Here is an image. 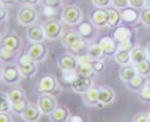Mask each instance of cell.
<instances>
[{
	"mask_svg": "<svg viewBox=\"0 0 150 122\" xmlns=\"http://www.w3.org/2000/svg\"><path fill=\"white\" fill-rule=\"evenodd\" d=\"M77 74L83 77H88L93 78L95 76L94 69L90 65V63H79V67H77Z\"/></svg>",
	"mask_w": 150,
	"mask_h": 122,
	"instance_id": "cell-30",
	"label": "cell"
},
{
	"mask_svg": "<svg viewBox=\"0 0 150 122\" xmlns=\"http://www.w3.org/2000/svg\"><path fill=\"white\" fill-rule=\"evenodd\" d=\"M70 86H71L72 91H74L77 94H82L83 95L84 93H86L88 90L94 86V81H93V78L83 77V76H79V75L71 82Z\"/></svg>",
	"mask_w": 150,
	"mask_h": 122,
	"instance_id": "cell-11",
	"label": "cell"
},
{
	"mask_svg": "<svg viewBox=\"0 0 150 122\" xmlns=\"http://www.w3.org/2000/svg\"><path fill=\"white\" fill-rule=\"evenodd\" d=\"M22 39L15 33H7L0 40V47L13 53H19L22 48Z\"/></svg>",
	"mask_w": 150,
	"mask_h": 122,
	"instance_id": "cell-7",
	"label": "cell"
},
{
	"mask_svg": "<svg viewBox=\"0 0 150 122\" xmlns=\"http://www.w3.org/2000/svg\"><path fill=\"white\" fill-rule=\"evenodd\" d=\"M45 37L48 40H58L61 39L64 33V27L62 22L56 19H49L42 24Z\"/></svg>",
	"mask_w": 150,
	"mask_h": 122,
	"instance_id": "cell-4",
	"label": "cell"
},
{
	"mask_svg": "<svg viewBox=\"0 0 150 122\" xmlns=\"http://www.w3.org/2000/svg\"><path fill=\"white\" fill-rule=\"evenodd\" d=\"M86 54L89 56L91 61H95V59H105V55H103L101 47H100L99 43H96V42H93V43L87 45Z\"/></svg>",
	"mask_w": 150,
	"mask_h": 122,
	"instance_id": "cell-27",
	"label": "cell"
},
{
	"mask_svg": "<svg viewBox=\"0 0 150 122\" xmlns=\"http://www.w3.org/2000/svg\"><path fill=\"white\" fill-rule=\"evenodd\" d=\"M2 74H4V65L0 63V81L2 79Z\"/></svg>",
	"mask_w": 150,
	"mask_h": 122,
	"instance_id": "cell-50",
	"label": "cell"
},
{
	"mask_svg": "<svg viewBox=\"0 0 150 122\" xmlns=\"http://www.w3.org/2000/svg\"><path fill=\"white\" fill-rule=\"evenodd\" d=\"M133 122H150L149 112H138L134 116Z\"/></svg>",
	"mask_w": 150,
	"mask_h": 122,
	"instance_id": "cell-40",
	"label": "cell"
},
{
	"mask_svg": "<svg viewBox=\"0 0 150 122\" xmlns=\"http://www.w3.org/2000/svg\"><path fill=\"white\" fill-rule=\"evenodd\" d=\"M146 51H147V54H148V59H150V41L148 42V45L146 47Z\"/></svg>",
	"mask_w": 150,
	"mask_h": 122,
	"instance_id": "cell-49",
	"label": "cell"
},
{
	"mask_svg": "<svg viewBox=\"0 0 150 122\" xmlns=\"http://www.w3.org/2000/svg\"><path fill=\"white\" fill-rule=\"evenodd\" d=\"M135 69L137 71V74L143 76V77H148L150 76V59H146L142 63L139 64H135Z\"/></svg>",
	"mask_w": 150,
	"mask_h": 122,
	"instance_id": "cell-32",
	"label": "cell"
},
{
	"mask_svg": "<svg viewBox=\"0 0 150 122\" xmlns=\"http://www.w3.org/2000/svg\"><path fill=\"white\" fill-rule=\"evenodd\" d=\"M9 19V10L7 7L0 4V23L6 22Z\"/></svg>",
	"mask_w": 150,
	"mask_h": 122,
	"instance_id": "cell-44",
	"label": "cell"
},
{
	"mask_svg": "<svg viewBox=\"0 0 150 122\" xmlns=\"http://www.w3.org/2000/svg\"><path fill=\"white\" fill-rule=\"evenodd\" d=\"M131 54V63L133 65L135 64H139L148 59V54H147L146 48H144L142 45H135L133 47L132 50L129 51Z\"/></svg>",
	"mask_w": 150,
	"mask_h": 122,
	"instance_id": "cell-21",
	"label": "cell"
},
{
	"mask_svg": "<svg viewBox=\"0 0 150 122\" xmlns=\"http://www.w3.org/2000/svg\"><path fill=\"white\" fill-rule=\"evenodd\" d=\"M89 21L96 28L108 26V9H97L90 13Z\"/></svg>",
	"mask_w": 150,
	"mask_h": 122,
	"instance_id": "cell-15",
	"label": "cell"
},
{
	"mask_svg": "<svg viewBox=\"0 0 150 122\" xmlns=\"http://www.w3.org/2000/svg\"><path fill=\"white\" fill-rule=\"evenodd\" d=\"M99 45L101 47L105 57H113L115 55L116 52H117V50H119L117 42L114 40V38L110 37V36L102 37L99 40Z\"/></svg>",
	"mask_w": 150,
	"mask_h": 122,
	"instance_id": "cell-13",
	"label": "cell"
},
{
	"mask_svg": "<svg viewBox=\"0 0 150 122\" xmlns=\"http://www.w3.org/2000/svg\"><path fill=\"white\" fill-rule=\"evenodd\" d=\"M61 21L70 26H76L83 21L82 9L75 4H69L62 9Z\"/></svg>",
	"mask_w": 150,
	"mask_h": 122,
	"instance_id": "cell-3",
	"label": "cell"
},
{
	"mask_svg": "<svg viewBox=\"0 0 150 122\" xmlns=\"http://www.w3.org/2000/svg\"><path fill=\"white\" fill-rule=\"evenodd\" d=\"M16 20L22 26L28 27L36 24V22L38 21V13L34 9V7L24 4L19 9L16 14Z\"/></svg>",
	"mask_w": 150,
	"mask_h": 122,
	"instance_id": "cell-5",
	"label": "cell"
},
{
	"mask_svg": "<svg viewBox=\"0 0 150 122\" xmlns=\"http://www.w3.org/2000/svg\"><path fill=\"white\" fill-rule=\"evenodd\" d=\"M122 24V19H121L120 10H116L114 8L108 9V26L109 28H116L121 26Z\"/></svg>",
	"mask_w": 150,
	"mask_h": 122,
	"instance_id": "cell-25",
	"label": "cell"
},
{
	"mask_svg": "<svg viewBox=\"0 0 150 122\" xmlns=\"http://www.w3.org/2000/svg\"><path fill=\"white\" fill-rule=\"evenodd\" d=\"M149 116H150V110H149Z\"/></svg>",
	"mask_w": 150,
	"mask_h": 122,
	"instance_id": "cell-53",
	"label": "cell"
},
{
	"mask_svg": "<svg viewBox=\"0 0 150 122\" xmlns=\"http://www.w3.org/2000/svg\"><path fill=\"white\" fill-rule=\"evenodd\" d=\"M83 100L89 107H98L100 105L99 102V92H98V88L93 86L89 89L86 93L83 94Z\"/></svg>",
	"mask_w": 150,
	"mask_h": 122,
	"instance_id": "cell-22",
	"label": "cell"
},
{
	"mask_svg": "<svg viewBox=\"0 0 150 122\" xmlns=\"http://www.w3.org/2000/svg\"><path fill=\"white\" fill-rule=\"evenodd\" d=\"M26 53L32 59V61L35 62L36 64L42 63L48 55V47L44 42L30 43L27 48Z\"/></svg>",
	"mask_w": 150,
	"mask_h": 122,
	"instance_id": "cell-8",
	"label": "cell"
},
{
	"mask_svg": "<svg viewBox=\"0 0 150 122\" xmlns=\"http://www.w3.org/2000/svg\"><path fill=\"white\" fill-rule=\"evenodd\" d=\"M97 9H108L112 3V0H91Z\"/></svg>",
	"mask_w": 150,
	"mask_h": 122,
	"instance_id": "cell-41",
	"label": "cell"
},
{
	"mask_svg": "<svg viewBox=\"0 0 150 122\" xmlns=\"http://www.w3.org/2000/svg\"><path fill=\"white\" fill-rule=\"evenodd\" d=\"M0 2L2 6L7 7V6H13L16 2V0H0Z\"/></svg>",
	"mask_w": 150,
	"mask_h": 122,
	"instance_id": "cell-48",
	"label": "cell"
},
{
	"mask_svg": "<svg viewBox=\"0 0 150 122\" xmlns=\"http://www.w3.org/2000/svg\"><path fill=\"white\" fill-rule=\"evenodd\" d=\"M68 122H84L81 116H71V118Z\"/></svg>",
	"mask_w": 150,
	"mask_h": 122,
	"instance_id": "cell-47",
	"label": "cell"
},
{
	"mask_svg": "<svg viewBox=\"0 0 150 122\" xmlns=\"http://www.w3.org/2000/svg\"><path fill=\"white\" fill-rule=\"evenodd\" d=\"M79 76L76 70H61V77L65 82H69L71 84V82L74 80L75 78Z\"/></svg>",
	"mask_w": 150,
	"mask_h": 122,
	"instance_id": "cell-37",
	"label": "cell"
},
{
	"mask_svg": "<svg viewBox=\"0 0 150 122\" xmlns=\"http://www.w3.org/2000/svg\"><path fill=\"white\" fill-rule=\"evenodd\" d=\"M76 28V31L79 33L83 40L87 42V43H93L97 37V31H96V27H95L90 21H82L79 23Z\"/></svg>",
	"mask_w": 150,
	"mask_h": 122,
	"instance_id": "cell-9",
	"label": "cell"
},
{
	"mask_svg": "<svg viewBox=\"0 0 150 122\" xmlns=\"http://www.w3.org/2000/svg\"><path fill=\"white\" fill-rule=\"evenodd\" d=\"M98 92H99V102L101 106H109L115 100V91L110 85L98 86Z\"/></svg>",
	"mask_w": 150,
	"mask_h": 122,
	"instance_id": "cell-16",
	"label": "cell"
},
{
	"mask_svg": "<svg viewBox=\"0 0 150 122\" xmlns=\"http://www.w3.org/2000/svg\"><path fill=\"white\" fill-rule=\"evenodd\" d=\"M41 0H16V2H22V3L26 4V6H30V7H34L37 4L40 3Z\"/></svg>",
	"mask_w": 150,
	"mask_h": 122,
	"instance_id": "cell-46",
	"label": "cell"
},
{
	"mask_svg": "<svg viewBox=\"0 0 150 122\" xmlns=\"http://www.w3.org/2000/svg\"><path fill=\"white\" fill-rule=\"evenodd\" d=\"M71 111L64 105H58L54 110L48 116L51 122H68L71 118Z\"/></svg>",
	"mask_w": 150,
	"mask_h": 122,
	"instance_id": "cell-17",
	"label": "cell"
},
{
	"mask_svg": "<svg viewBox=\"0 0 150 122\" xmlns=\"http://www.w3.org/2000/svg\"><path fill=\"white\" fill-rule=\"evenodd\" d=\"M139 100L144 102V103H150V80H147L145 85L138 92Z\"/></svg>",
	"mask_w": 150,
	"mask_h": 122,
	"instance_id": "cell-34",
	"label": "cell"
},
{
	"mask_svg": "<svg viewBox=\"0 0 150 122\" xmlns=\"http://www.w3.org/2000/svg\"><path fill=\"white\" fill-rule=\"evenodd\" d=\"M61 43L69 52L76 57L87 53V42L83 40L76 30L70 29L64 31L61 37Z\"/></svg>",
	"mask_w": 150,
	"mask_h": 122,
	"instance_id": "cell-1",
	"label": "cell"
},
{
	"mask_svg": "<svg viewBox=\"0 0 150 122\" xmlns=\"http://www.w3.org/2000/svg\"><path fill=\"white\" fill-rule=\"evenodd\" d=\"M57 65L60 70H76L79 67V61L76 56L69 52L58 57Z\"/></svg>",
	"mask_w": 150,
	"mask_h": 122,
	"instance_id": "cell-12",
	"label": "cell"
},
{
	"mask_svg": "<svg viewBox=\"0 0 150 122\" xmlns=\"http://www.w3.org/2000/svg\"><path fill=\"white\" fill-rule=\"evenodd\" d=\"M0 122H13V118L9 112H0Z\"/></svg>",
	"mask_w": 150,
	"mask_h": 122,
	"instance_id": "cell-45",
	"label": "cell"
},
{
	"mask_svg": "<svg viewBox=\"0 0 150 122\" xmlns=\"http://www.w3.org/2000/svg\"><path fill=\"white\" fill-rule=\"evenodd\" d=\"M0 56H1V47H0Z\"/></svg>",
	"mask_w": 150,
	"mask_h": 122,
	"instance_id": "cell-52",
	"label": "cell"
},
{
	"mask_svg": "<svg viewBox=\"0 0 150 122\" xmlns=\"http://www.w3.org/2000/svg\"><path fill=\"white\" fill-rule=\"evenodd\" d=\"M16 66L19 68L22 77L25 78V79H32L36 75V73H37V64L35 63V62H30V63L24 64V65L16 64Z\"/></svg>",
	"mask_w": 150,
	"mask_h": 122,
	"instance_id": "cell-24",
	"label": "cell"
},
{
	"mask_svg": "<svg viewBox=\"0 0 150 122\" xmlns=\"http://www.w3.org/2000/svg\"><path fill=\"white\" fill-rule=\"evenodd\" d=\"M36 92L40 94H49V95H56L60 92V84L58 81V78L53 75L47 74L41 76L38 81L36 82Z\"/></svg>",
	"mask_w": 150,
	"mask_h": 122,
	"instance_id": "cell-2",
	"label": "cell"
},
{
	"mask_svg": "<svg viewBox=\"0 0 150 122\" xmlns=\"http://www.w3.org/2000/svg\"><path fill=\"white\" fill-rule=\"evenodd\" d=\"M28 104H30V102L26 100H21V102H18V103H14L11 105V111L13 112V114H15V115H19L21 116L23 114V111L26 109V107L28 106Z\"/></svg>",
	"mask_w": 150,
	"mask_h": 122,
	"instance_id": "cell-35",
	"label": "cell"
},
{
	"mask_svg": "<svg viewBox=\"0 0 150 122\" xmlns=\"http://www.w3.org/2000/svg\"><path fill=\"white\" fill-rule=\"evenodd\" d=\"M112 8L116 10H123L129 7V0H112Z\"/></svg>",
	"mask_w": 150,
	"mask_h": 122,
	"instance_id": "cell-39",
	"label": "cell"
},
{
	"mask_svg": "<svg viewBox=\"0 0 150 122\" xmlns=\"http://www.w3.org/2000/svg\"><path fill=\"white\" fill-rule=\"evenodd\" d=\"M137 75V71L135 69V66L133 64H128V65H124V66H121L120 73H119V76H120V79L124 83H127L129 82Z\"/></svg>",
	"mask_w": 150,
	"mask_h": 122,
	"instance_id": "cell-23",
	"label": "cell"
},
{
	"mask_svg": "<svg viewBox=\"0 0 150 122\" xmlns=\"http://www.w3.org/2000/svg\"><path fill=\"white\" fill-rule=\"evenodd\" d=\"M145 8L150 9V0H145Z\"/></svg>",
	"mask_w": 150,
	"mask_h": 122,
	"instance_id": "cell-51",
	"label": "cell"
},
{
	"mask_svg": "<svg viewBox=\"0 0 150 122\" xmlns=\"http://www.w3.org/2000/svg\"><path fill=\"white\" fill-rule=\"evenodd\" d=\"M37 106L39 107L42 115L49 116L58 106V102L53 95L40 94L37 100Z\"/></svg>",
	"mask_w": 150,
	"mask_h": 122,
	"instance_id": "cell-10",
	"label": "cell"
},
{
	"mask_svg": "<svg viewBox=\"0 0 150 122\" xmlns=\"http://www.w3.org/2000/svg\"><path fill=\"white\" fill-rule=\"evenodd\" d=\"M42 117L40 109L37 106V104H28L26 109L23 111L21 118L25 122H38Z\"/></svg>",
	"mask_w": 150,
	"mask_h": 122,
	"instance_id": "cell-18",
	"label": "cell"
},
{
	"mask_svg": "<svg viewBox=\"0 0 150 122\" xmlns=\"http://www.w3.org/2000/svg\"><path fill=\"white\" fill-rule=\"evenodd\" d=\"M146 81H147L146 77H143V76H140V75L137 74L135 77L132 79L131 81L127 82V83H125V84H126V86H127V89H129L131 91L138 92L139 90L145 85Z\"/></svg>",
	"mask_w": 150,
	"mask_h": 122,
	"instance_id": "cell-28",
	"label": "cell"
},
{
	"mask_svg": "<svg viewBox=\"0 0 150 122\" xmlns=\"http://www.w3.org/2000/svg\"><path fill=\"white\" fill-rule=\"evenodd\" d=\"M26 38L30 43L44 42L46 40V37H45L42 25L34 24V25L32 26H28L26 29Z\"/></svg>",
	"mask_w": 150,
	"mask_h": 122,
	"instance_id": "cell-14",
	"label": "cell"
},
{
	"mask_svg": "<svg viewBox=\"0 0 150 122\" xmlns=\"http://www.w3.org/2000/svg\"><path fill=\"white\" fill-rule=\"evenodd\" d=\"M121 19L122 22L128 25H135L138 22H140V13L138 10H135L133 8L128 7L126 9L121 10Z\"/></svg>",
	"mask_w": 150,
	"mask_h": 122,
	"instance_id": "cell-19",
	"label": "cell"
},
{
	"mask_svg": "<svg viewBox=\"0 0 150 122\" xmlns=\"http://www.w3.org/2000/svg\"><path fill=\"white\" fill-rule=\"evenodd\" d=\"M0 4H1V2H0Z\"/></svg>",
	"mask_w": 150,
	"mask_h": 122,
	"instance_id": "cell-54",
	"label": "cell"
},
{
	"mask_svg": "<svg viewBox=\"0 0 150 122\" xmlns=\"http://www.w3.org/2000/svg\"><path fill=\"white\" fill-rule=\"evenodd\" d=\"M140 22L147 27H150V9L144 8L140 12Z\"/></svg>",
	"mask_w": 150,
	"mask_h": 122,
	"instance_id": "cell-38",
	"label": "cell"
},
{
	"mask_svg": "<svg viewBox=\"0 0 150 122\" xmlns=\"http://www.w3.org/2000/svg\"><path fill=\"white\" fill-rule=\"evenodd\" d=\"M113 57H114V61L119 65H121V66L132 64L129 51H126V50H117V52H116L115 55L113 56Z\"/></svg>",
	"mask_w": 150,
	"mask_h": 122,
	"instance_id": "cell-29",
	"label": "cell"
},
{
	"mask_svg": "<svg viewBox=\"0 0 150 122\" xmlns=\"http://www.w3.org/2000/svg\"><path fill=\"white\" fill-rule=\"evenodd\" d=\"M129 7L135 10H143L145 8V0H129Z\"/></svg>",
	"mask_w": 150,
	"mask_h": 122,
	"instance_id": "cell-43",
	"label": "cell"
},
{
	"mask_svg": "<svg viewBox=\"0 0 150 122\" xmlns=\"http://www.w3.org/2000/svg\"><path fill=\"white\" fill-rule=\"evenodd\" d=\"M19 53H13L1 48V56H0V62H4L6 64H13L16 62Z\"/></svg>",
	"mask_w": 150,
	"mask_h": 122,
	"instance_id": "cell-31",
	"label": "cell"
},
{
	"mask_svg": "<svg viewBox=\"0 0 150 122\" xmlns=\"http://www.w3.org/2000/svg\"><path fill=\"white\" fill-rule=\"evenodd\" d=\"M11 105L12 104L9 100L8 93L0 91V112H10Z\"/></svg>",
	"mask_w": 150,
	"mask_h": 122,
	"instance_id": "cell-33",
	"label": "cell"
},
{
	"mask_svg": "<svg viewBox=\"0 0 150 122\" xmlns=\"http://www.w3.org/2000/svg\"><path fill=\"white\" fill-rule=\"evenodd\" d=\"M22 75L14 64H6L4 66V74L1 81L7 85H18L22 81Z\"/></svg>",
	"mask_w": 150,
	"mask_h": 122,
	"instance_id": "cell-6",
	"label": "cell"
},
{
	"mask_svg": "<svg viewBox=\"0 0 150 122\" xmlns=\"http://www.w3.org/2000/svg\"><path fill=\"white\" fill-rule=\"evenodd\" d=\"M42 3L49 9H58L62 4V0H42Z\"/></svg>",
	"mask_w": 150,
	"mask_h": 122,
	"instance_id": "cell-42",
	"label": "cell"
},
{
	"mask_svg": "<svg viewBox=\"0 0 150 122\" xmlns=\"http://www.w3.org/2000/svg\"><path fill=\"white\" fill-rule=\"evenodd\" d=\"M133 33L128 27L125 26H119L113 30V38L117 43H124V42H131Z\"/></svg>",
	"mask_w": 150,
	"mask_h": 122,
	"instance_id": "cell-20",
	"label": "cell"
},
{
	"mask_svg": "<svg viewBox=\"0 0 150 122\" xmlns=\"http://www.w3.org/2000/svg\"><path fill=\"white\" fill-rule=\"evenodd\" d=\"M8 96H9V100L11 102V104L18 103V102H21L23 100H26V93L25 91L22 89V88H19L15 85L14 88H11L8 91Z\"/></svg>",
	"mask_w": 150,
	"mask_h": 122,
	"instance_id": "cell-26",
	"label": "cell"
},
{
	"mask_svg": "<svg viewBox=\"0 0 150 122\" xmlns=\"http://www.w3.org/2000/svg\"><path fill=\"white\" fill-rule=\"evenodd\" d=\"M90 65L94 69L95 75H100L102 74L105 69V59H95L90 62Z\"/></svg>",
	"mask_w": 150,
	"mask_h": 122,
	"instance_id": "cell-36",
	"label": "cell"
}]
</instances>
